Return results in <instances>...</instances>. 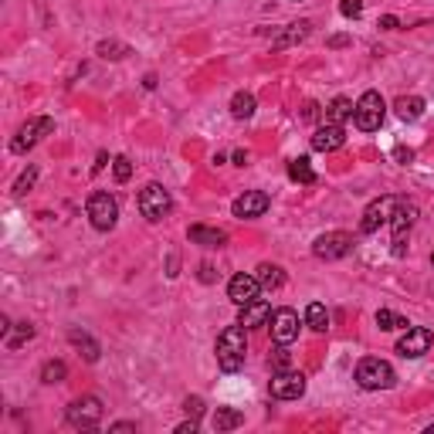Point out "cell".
Wrapping results in <instances>:
<instances>
[{
  "label": "cell",
  "mask_w": 434,
  "mask_h": 434,
  "mask_svg": "<svg viewBox=\"0 0 434 434\" xmlns=\"http://www.w3.org/2000/svg\"><path fill=\"white\" fill-rule=\"evenodd\" d=\"M244 356H248V336H244V326H227L221 336H217V366L224 373H238L244 366Z\"/></svg>",
  "instance_id": "cell-1"
},
{
  "label": "cell",
  "mask_w": 434,
  "mask_h": 434,
  "mask_svg": "<svg viewBox=\"0 0 434 434\" xmlns=\"http://www.w3.org/2000/svg\"><path fill=\"white\" fill-rule=\"evenodd\" d=\"M356 383L363 387V390H390L394 383H397V373H394V366L380 360V356H366L356 363Z\"/></svg>",
  "instance_id": "cell-2"
},
{
  "label": "cell",
  "mask_w": 434,
  "mask_h": 434,
  "mask_svg": "<svg viewBox=\"0 0 434 434\" xmlns=\"http://www.w3.org/2000/svg\"><path fill=\"white\" fill-rule=\"evenodd\" d=\"M139 214L146 217V221H163L170 210H174V197L170 191L163 187V183H146L143 191H139Z\"/></svg>",
  "instance_id": "cell-3"
},
{
  "label": "cell",
  "mask_w": 434,
  "mask_h": 434,
  "mask_svg": "<svg viewBox=\"0 0 434 434\" xmlns=\"http://www.w3.org/2000/svg\"><path fill=\"white\" fill-rule=\"evenodd\" d=\"M88 221H92V227H99V231H112L116 227V221H119V204H116V197L105 191H95L92 197H88Z\"/></svg>",
  "instance_id": "cell-4"
},
{
  "label": "cell",
  "mask_w": 434,
  "mask_h": 434,
  "mask_svg": "<svg viewBox=\"0 0 434 434\" xmlns=\"http://www.w3.org/2000/svg\"><path fill=\"white\" fill-rule=\"evenodd\" d=\"M52 133H54L52 116H37V119L24 122V126L18 129V136H14V143H11V150H14V153H28V150H35L44 136H52Z\"/></svg>",
  "instance_id": "cell-5"
},
{
  "label": "cell",
  "mask_w": 434,
  "mask_h": 434,
  "mask_svg": "<svg viewBox=\"0 0 434 434\" xmlns=\"http://www.w3.org/2000/svg\"><path fill=\"white\" fill-rule=\"evenodd\" d=\"M383 112H387V105H383L380 92H363L360 102H356V112H353V122H356L363 133H373V129H380Z\"/></svg>",
  "instance_id": "cell-6"
},
{
  "label": "cell",
  "mask_w": 434,
  "mask_h": 434,
  "mask_svg": "<svg viewBox=\"0 0 434 434\" xmlns=\"http://www.w3.org/2000/svg\"><path fill=\"white\" fill-rule=\"evenodd\" d=\"M68 424L71 428H78V431H92V428H99V421H102V400L99 397H78L71 400L68 407Z\"/></svg>",
  "instance_id": "cell-7"
},
{
  "label": "cell",
  "mask_w": 434,
  "mask_h": 434,
  "mask_svg": "<svg viewBox=\"0 0 434 434\" xmlns=\"http://www.w3.org/2000/svg\"><path fill=\"white\" fill-rule=\"evenodd\" d=\"M349 251H353V234L346 231H330V234H319L313 244V255L323 261H339L346 258Z\"/></svg>",
  "instance_id": "cell-8"
},
{
  "label": "cell",
  "mask_w": 434,
  "mask_h": 434,
  "mask_svg": "<svg viewBox=\"0 0 434 434\" xmlns=\"http://www.w3.org/2000/svg\"><path fill=\"white\" fill-rule=\"evenodd\" d=\"M268 390H272V397L275 400H299L306 394V377L299 373V370H275L272 373V380H268Z\"/></svg>",
  "instance_id": "cell-9"
},
{
  "label": "cell",
  "mask_w": 434,
  "mask_h": 434,
  "mask_svg": "<svg viewBox=\"0 0 434 434\" xmlns=\"http://www.w3.org/2000/svg\"><path fill=\"white\" fill-rule=\"evenodd\" d=\"M400 197H380V200H373L370 207L363 210V221H360V231L363 234H377L383 224H390V217H394V207H397Z\"/></svg>",
  "instance_id": "cell-10"
},
{
  "label": "cell",
  "mask_w": 434,
  "mask_h": 434,
  "mask_svg": "<svg viewBox=\"0 0 434 434\" xmlns=\"http://www.w3.org/2000/svg\"><path fill=\"white\" fill-rule=\"evenodd\" d=\"M417 217V207L414 204H407V200H397V207H394V217H390V227H394V255H404L407 248H404V241H407V231H411V224H414Z\"/></svg>",
  "instance_id": "cell-11"
},
{
  "label": "cell",
  "mask_w": 434,
  "mask_h": 434,
  "mask_svg": "<svg viewBox=\"0 0 434 434\" xmlns=\"http://www.w3.org/2000/svg\"><path fill=\"white\" fill-rule=\"evenodd\" d=\"M431 343H434L431 330H424V326H411V330L397 339V353L400 356H407V360H417V356H424V353L431 349Z\"/></svg>",
  "instance_id": "cell-12"
},
{
  "label": "cell",
  "mask_w": 434,
  "mask_h": 434,
  "mask_svg": "<svg viewBox=\"0 0 434 434\" xmlns=\"http://www.w3.org/2000/svg\"><path fill=\"white\" fill-rule=\"evenodd\" d=\"M272 339H275V343H285V346L299 339V313L296 309L285 306V309H275V313H272Z\"/></svg>",
  "instance_id": "cell-13"
},
{
  "label": "cell",
  "mask_w": 434,
  "mask_h": 434,
  "mask_svg": "<svg viewBox=\"0 0 434 434\" xmlns=\"http://www.w3.org/2000/svg\"><path fill=\"white\" fill-rule=\"evenodd\" d=\"M258 292H261V282H258V275H234L231 282H227V299L241 309V306H248V302H255L258 299Z\"/></svg>",
  "instance_id": "cell-14"
},
{
  "label": "cell",
  "mask_w": 434,
  "mask_h": 434,
  "mask_svg": "<svg viewBox=\"0 0 434 434\" xmlns=\"http://www.w3.org/2000/svg\"><path fill=\"white\" fill-rule=\"evenodd\" d=\"M343 143H346V129H343V126H336V122H323V126L313 133V150L315 153H332V150H339Z\"/></svg>",
  "instance_id": "cell-15"
},
{
  "label": "cell",
  "mask_w": 434,
  "mask_h": 434,
  "mask_svg": "<svg viewBox=\"0 0 434 434\" xmlns=\"http://www.w3.org/2000/svg\"><path fill=\"white\" fill-rule=\"evenodd\" d=\"M268 204H272V200H268V193H261V191H248V193H241V197H238V200H234V217H261V214H265V210H268Z\"/></svg>",
  "instance_id": "cell-16"
},
{
  "label": "cell",
  "mask_w": 434,
  "mask_h": 434,
  "mask_svg": "<svg viewBox=\"0 0 434 434\" xmlns=\"http://www.w3.org/2000/svg\"><path fill=\"white\" fill-rule=\"evenodd\" d=\"M268 319H272V306H268L265 299L248 302V306H241V313H238V323H241L244 330H248V326H265Z\"/></svg>",
  "instance_id": "cell-17"
},
{
  "label": "cell",
  "mask_w": 434,
  "mask_h": 434,
  "mask_svg": "<svg viewBox=\"0 0 434 434\" xmlns=\"http://www.w3.org/2000/svg\"><path fill=\"white\" fill-rule=\"evenodd\" d=\"M187 238H191L193 244H204V248H221V244L227 241V234L221 227H204V224H193L191 231H187Z\"/></svg>",
  "instance_id": "cell-18"
},
{
  "label": "cell",
  "mask_w": 434,
  "mask_h": 434,
  "mask_svg": "<svg viewBox=\"0 0 434 434\" xmlns=\"http://www.w3.org/2000/svg\"><path fill=\"white\" fill-rule=\"evenodd\" d=\"M394 109H397V116L404 122H414L424 116V99H417V95H400L397 102H394Z\"/></svg>",
  "instance_id": "cell-19"
},
{
  "label": "cell",
  "mask_w": 434,
  "mask_h": 434,
  "mask_svg": "<svg viewBox=\"0 0 434 434\" xmlns=\"http://www.w3.org/2000/svg\"><path fill=\"white\" fill-rule=\"evenodd\" d=\"M68 343L82 349V356H85L88 363H95V360H99V353H102V349H99V343H95L88 332H82V330H71L68 332Z\"/></svg>",
  "instance_id": "cell-20"
},
{
  "label": "cell",
  "mask_w": 434,
  "mask_h": 434,
  "mask_svg": "<svg viewBox=\"0 0 434 434\" xmlns=\"http://www.w3.org/2000/svg\"><path fill=\"white\" fill-rule=\"evenodd\" d=\"M353 112H356V105L339 95V99H332V102L326 105V122H336V126H343L346 119H353Z\"/></svg>",
  "instance_id": "cell-21"
},
{
  "label": "cell",
  "mask_w": 434,
  "mask_h": 434,
  "mask_svg": "<svg viewBox=\"0 0 434 434\" xmlns=\"http://www.w3.org/2000/svg\"><path fill=\"white\" fill-rule=\"evenodd\" d=\"M313 31V24L309 20H296V24H289V31L282 37H275V48H289V44H299V41H306Z\"/></svg>",
  "instance_id": "cell-22"
},
{
  "label": "cell",
  "mask_w": 434,
  "mask_h": 434,
  "mask_svg": "<svg viewBox=\"0 0 434 434\" xmlns=\"http://www.w3.org/2000/svg\"><path fill=\"white\" fill-rule=\"evenodd\" d=\"M306 326H309L313 332L330 330V313H326V306H323V302H309V309H306Z\"/></svg>",
  "instance_id": "cell-23"
},
{
  "label": "cell",
  "mask_w": 434,
  "mask_h": 434,
  "mask_svg": "<svg viewBox=\"0 0 434 434\" xmlns=\"http://www.w3.org/2000/svg\"><path fill=\"white\" fill-rule=\"evenodd\" d=\"M241 424H244L241 411H234V407H217V414H214V428H217V431H234V428H241Z\"/></svg>",
  "instance_id": "cell-24"
},
{
  "label": "cell",
  "mask_w": 434,
  "mask_h": 434,
  "mask_svg": "<svg viewBox=\"0 0 434 434\" xmlns=\"http://www.w3.org/2000/svg\"><path fill=\"white\" fill-rule=\"evenodd\" d=\"M255 95H251V92H238V95H234V99H231V116H234V119H251V116H255Z\"/></svg>",
  "instance_id": "cell-25"
},
{
  "label": "cell",
  "mask_w": 434,
  "mask_h": 434,
  "mask_svg": "<svg viewBox=\"0 0 434 434\" xmlns=\"http://www.w3.org/2000/svg\"><path fill=\"white\" fill-rule=\"evenodd\" d=\"M258 282H261V289H272L275 292V289H282V282H285V272L278 265L265 261V265H258Z\"/></svg>",
  "instance_id": "cell-26"
},
{
  "label": "cell",
  "mask_w": 434,
  "mask_h": 434,
  "mask_svg": "<svg viewBox=\"0 0 434 434\" xmlns=\"http://www.w3.org/2000/svg\"><path fill=\"white\" fill-rule=\"evenodd\" d=\"M289 176L296 180V183H315V170L309 167V159L306 157H296L289 163Z\"/></svg>",
  "instance_id": "cell-27"
},
{
  "label": "cell",
  "mask_w": 434,
  "mask_h": 434,
  "mask_svg": "<svg viewBox=\"0 0 434 434\" xmlns=\"http://www.w3.org/2000/svg\"><path fill=\"white\" fill-rule=\"evenodd\" d=\"M377 326H380V330H411V323H407V319H404V315H397V313H390V309H380V313H377Z\"/></svg>",
  "instance_id": "cell-28"
},
{
  "label": "cell",
  "mask_w": 434,
  "mask_h": 434,
  "mask_svg": "<svg viewBox=\"0 0 434 434\" xmlns=\"http://www.w3.org/2000/svg\"><path fill=\"white\" fill-rule=\"evenodd\" d=\"M68 377V366L61 363V360H48V363L41 366V380L44 383H61Z\"/></svg>",
  "instance_id": "cell-29"
},
{
  "label": "cell",
  "mask_w": 434,
  "mask_h": 434,
  "mask_svg": "<svg viewBox=\"0 0 434 434\" xmlns=\"http://www.w3.org/2000/svg\"><path fill=\"white\" fill-rule=\"evenodd\" d=\"M268 366H272V373H275V370H289V366H292V353H289V346H285V343H278V346L272 349Z\"/></svg>",
  "instance_id": "cell-30"
},
{
  "label": "cell",
  "mask_w": 434,
  "mask_h": 434,
  "mask_svg": "<svg viewBox=\"0 0 434 434\" xmlns=\"http://www.w3.org/2000/svg\"><path fill=\"white\" fill-rule=\"evenodd\" d=\"M99 54H102V58H112V61H119V58L129 54V48L119 44V41H102V44H99Z\"/></svg>",
  "instance_id": "cell-31"
},
{
  "label": "cell",
  "mask_w": 434,
  "mask_h": 434,
  "mask_svg": "<svg viewBox=\"0 0 434 434\" xmlns=\"http://www.w3.org/2000/svg\"><path fill=\"white\" fill-rule=\"evenodd\" d=\"M35 180H37V167H28V170L18 176V183H14V193H18V197H24V193L35 187Z\"/></svg>",
  "instance_id": "cell-32"
},
{
  "label": "cell",
  "mask_w": 434,
  "mask_h": 434,
  "mask_svg": "<svg viewBox=\"0 0 434 434\" xmlns=\"http://www.w3.org/2000/svg\"><path fill=\"white\" fill-rule=\"evenodd\" d=\"M31 336H35V326H31V323H18V330H14V336L7 339V346H11V349H18L20 343H28Z\"/></svg>",
  "instance_id": "cell-33"
},
{
  "label": "cell",
  "mask_w": 434,
  "mask_h": 434,
  "mask_svg": "<svg viewBox=\"0 0 434 434\" xmlns=\"http://www.w3.org/2000/svg\"><path fill=\"white\" fill-rule=\"evenodd\" d=\"M112 174H116V180H119V183H126V180L133 176V163H129V157H116V159H112Z\"/></svg>",
  "instance_id": "cell-34"
},
{
  "label": "cell",
  "mask_w": 434,
  "mask_h": 434,
  "mask_svg": "<svg viewBox=\"0 0 434 434\" xmlns=\"http://www.w3.org/2000/svg\"><path fill=\"white\" fill-rule=\"evenodd\" d=\"M339 14L343 18H360L363 14V0H339Z\"/></svg>",
  "instance_id": "cell-35"
},
{
  "label": "cell",
  "mask_w": 434,
  "mask_h": 434,
  "mask_svg": "<svg viewBox=\"0 0 434 434\" xmlns=\"http://www.w3.org/2000/svg\"><path fill=\"white\" fill-rule=\"evenodd\" d=\"M183 411H187L191 417H200V414H204V400H200V397H187V400H183Z\"/></svg>",
  "instance_id": "cell-36"
},
{
  "label": "cell",
  "mask_w": 434,
  "mask_h": 434,
  "mask_svg": "<svg viewBox=\"0 0 434 434\" xmlns=\"http://www.w3.org/2000/svg\"><path fill=\"white\" fill-rule=\"evenodd\" d=\"M315 119H319V105L306 102V105H302V122H315Z\"/></svg>",
  "instance_id": "cell-37"
},
{
  "label": "cell",
  "mask_w": 434,
  "mask_h": 434,
  "mask_svg": "<svg viewBox=\"0 0 434 434\" xmlns=\"http://www.w3.org/2000/svg\"><path fill=\"white\" fill-rule=\"evenodd\" d=\"M380 28H383V31H397L400 20L394 18V14H387V18H380Z\"/></svg>",
  "instance_id": "cell-38"
},
{
  "label": "cell",
  "mask_w": 434,
  "mask_h": 434,
  "mask_svg": "<svg viewBox=\"0 0 434 434\" xmlns=\"http://www.w3.org/2000/svg\"><path fill=\"white\" fill-rule=\"evenodd\" d=\"M109 431H116V434H126V431H136V424H129V421H119V424H112Z\"/></svg>",
  "instance_id": "cell-39"
},
{
  "label": "cell",
  "mask_w": 434,
  "mask_h": 434,
  "mask_svg": "<svg viewBox=\"0 0 434 434\" xmlns=\"http://www.w3.org/2000/svg\"><path fill=\"white\" fill-rule=\"evenodd\" d=\"M193 431H197V417H191L187 424H180V428H176V434H193Z\"/></svg>",
  "instance_id": "cell-40"
},
{
  "label": "cell",
  "mask_w": 434,
  "mask_h": 434,
  "mask_svg": "<svg viewBox=\"0 0 434 434\" xmlns=\"http://www.w3.org/2000/svg\"><path fill=\"white\" fill-rule=\"evenodd\" d=\"M214 268H210V265H200V282H214Z\"/></svg>",
  "instance_id": "cell-41"
},
{
  "label": "cell",
  "mask_w": 434,
  "mask_h": 434,
  "mask_svg": "<svg viewBox=\"0 0 434 434\" xmlns=\"http://www.w3.org/2000/svg\"><path fill=\"white\" fill-rule=\"evenodd\" d=\"M346 44H349V37H343V35L330 37V48H346Z\"/></svg>",
  "instance_id": "cell-42"
},
{
  "label": "cell",
  "mask_w": 434,
  "mask_h": 434,
  "mask_svg": "<svg viewBox=\"0 0 434 434\" xmlns=\"http://www.w3.org/2000/svg\"><path fill=\"white\" fill-rule=\"evenodd\" d=\"M234 167H244V163H248V153H244V150H234Z\"/></svg>",
  "instance_id": "cell-43"
},
{
  "label": "cell",
  "mask_w": 434,
  "mask_h": 434,
  "mask_svg": "<svg viewBox=\"0 0 434 434\" xmlns=\"http://www.w3.org/2000/svg\"><path fill=\"white\" fill-rule=\"evenodd\" d=\"M428 434H434V424H431V428H428Z\"/></svg>",
  "instance_id": "cell-44"
},
{
  "label": "cell",
  "mask_w": 434,
  "mask_h": 434,
  "mask_svg": "<svg viewBox=\"0 0 434 434\" xmlns=\"http://www.w3.org/2000/svg\"><path fill=\"white\" fill-rule=\"evenodd\" d=\"M431 265H434V255H431Z\"/></svg>",
  "instance_id": "cell-45"
}]
</instances>
